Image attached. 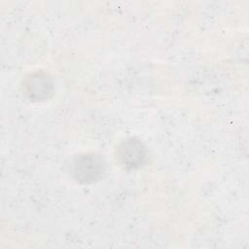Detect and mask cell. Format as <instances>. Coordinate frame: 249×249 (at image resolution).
I'll return each instance as SVG.
<instances>
[{
	"label": "cell",
	"instance_id": "6da1fadb",
	"mask_svg": "<svg viewBox=\"0 0 249 249\" xmlns=\"http://www.w3.org/2000/svg\"><path fill=\"white\" fill-rule=\"evenodd\" d=\"M103 160L94 154H84L75 159L72 172L76 180L90 183L101 177L104 171Z\"/></svg>",
	"mask_w": 249,
	"mask_h": 249
},
{
	"label": "cell",
	"instance_id": "7a4b0ae2",
	"mask_svg": "<svg viewBox=\"0 0 249 249\" xmlns=\"http://www.w3.org/2000/svg\"><path fill=\"white\" fill-rule=\"evenodd\" d=\"M117 155L124 166L135 168L144 162L146 159V149L139 140L128 139L119 146Z\"/></svg>",
	"mask_w": 249,
	"mask_h": 249
},
{
	"label": "cell",
	"instance_id": "3957f363",
	"mask_svg": "<svg viewBox=\"0 0 249 249\" xmlns=\"http://www.w3.org/2000/svg\"><path fill=\"white\" fill-rule=\"evenodd\" d=\"M26 92L31 97L46 98L52 90V83L46 74L35 73L26 79Z\"/></svg>",
	"mask_w": 249,
	"mask_h": 249
}]
</instances>
